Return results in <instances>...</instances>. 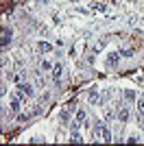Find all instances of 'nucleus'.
<instances>
[{
  "mask_svg": "<svg viewBox=\"0 0 144 146\" xmlns=\"http://www.w3.org/2000/svg\"><path fill=\"white\" fill-rule=\"evenodd\" d=\"M125 98L127 100H135V94H133L131 90H125Z\"/></svg>",
  "mask_w": 144,
  "mask_h": 146,
  "instance_id": "nucleus-14",
  "label": "nucleus"
},
{
  "mask_svg": "<svg viewBox=\"0 0 144 146\" xmlns=\"http://www.w3.org/2000/svg\"><path fill=\"white\" fill-rule=\"evenodd\" d=\"M120 55H122V57H131V55H133V50H129V48H125V50H122V52H120Z\"/></svg>",
  "mask_w": 144,
  "mask_h": 146,
  "instance_id": "nucleus-17",
  "label": "nucleus"
},
{
  "mask_svg": "<svg viewBox=\"0 0 144 146\" xmlns=\"http://www.w3.org/2000/svg\"><path fill=\"white\" fill-rule=\"evenodd\" d=\"M20 105H22V100H20L15 94H11V103H9V107H11V113H20Z\"/></svg>",
  "mask_w": 144,
  "mask_h": 146,
  "instance_id": "nucleus-2",
  "label": "nucleus"
},
{
  "mask_svg": "<svg viewBox=\"0 0 144 146\" xmlns=\"http://www.w3.org/2000/svg\"><path fill=\"white\" fill-rule=\"evenodd\" d=\"M107 7L103 5V2H94V11H105Z\"/></svg>",
  "mask_w": 144,
  "mask_h": 146,
  "instance_id": "nucleus-15",
  "label": "nucleus"
},
{
  "mask_svg": "<svg viewBox=\"0 0 144 146\" xmlns=\"http://www.w3.org/2000/svg\"><path fill=\"white\" fill-rule=\"evenodd\" d=\"M129 118H131V111L127 109V107H120L118 109V120L120 122H129Z\"/></svg>",
  "mask_w": 144,
  "mask_h": 146,
  "instance_id": "nucleus-6",
  "label": "nucleus"
},
{
  "mask_svg": "<svg viewBox=\"0 0 144 146\" xmlns=\"http://www.w3.org/2000/svg\"><path fill=\"white\" fill-rule=\"evenodd\" d=\"M61 74H63V66H61V63H55V66H53V76H55V81H59Z\"/></svg>",
  "mask_w": 144,
  "mask_h": 146,
  "instance_id": "nucleus-8",
  "label": "nucleus"
},
{
  "mask_svg": "<svg viewBox=\"0 0 144 146\" xmlns=\"http://www.w3.org/2000/svg\"><path fill=\"white\" fill-rule=\"evenodd\" d=\"M18 90H22L24 94H29V96H33V85H31V83H26V81L18 83Z\"/></svg>",
  "mask_w": 144,
  "mask_h": 146,
  "instance_id": "nucleus-7",
  "label": "nucleus"
},
{
  "mask_svg": "<svg viewBox=\"0 0 144 146\" xmlns=\"http://www.w3.org/2000/svg\"><path fill=\"white\" fill-rule=\"evenodd\" d=\"M85 118H87V113H85L83 109H79V111H77V120H74V124H72V129H79V127H81V124H83V122H85Z\"/></svg>",
  "mask_w": 144,
  "mask_h": 146,
  "instance_id": "nucleus-3",
  "label": "nucleus"
},
{
  "mask_svg": "<svg viewBox=\"0 0 144 146\" xmlns=\"http://www.w3.org/2000/svg\"><path fill=\"white\" fill-rule=\"evenodd\" d=\"M94 135L96 137H101L103 142H111V133H109V129L103 124V122H96L94 124Z\"/></svg>",
  "mask_w": 144,
  "mask_h": 146,
  "instance_id": "nucleus-1",
  "label": "nucleus"
},
{
  "mask_svg": "<svg viewBox=\"0 0 144 146\" xmlns=\"http://www.w3.org/2000/svg\"><path fill=\"white\" fill-rule=\"evenodd\" d=\"M70 142H83V137L79 135V129H72V135H70Z\"/></svg>",
  "mask_w": 144,
  "mask_h": 146,
  "instance_id": "nucleus-12",
  "label": "nucleus"
},
{
  "mask_svg": "<svg viewBox=\"0 0 144 146\" xmlns=\"http://www.w3.org/2000/svg\"><path fill=\"white\" fill-rule=\"evenodd\" d=\"M120 57H122L120 52H109V57H107V66H109V68L118 66V63H120Z\"/></svg>",
  "mask_w": 144,
  "mask_h": 146,
  "instance_id": "nucleus-4",
  "label": "nucleus"
},
{
  "mask_svg": "<svg viewBox=\"0 0 144 146\" xmlns=\"http://www.w3.org/2000/svg\"><path fill=\"white\" fill-rule=\"evenodd\" d=\"M101 100H103V96H101L96 90H92V92H90V103H92V105H101Z\"/></svg>",
  "mask_w": 144,
  "mask_h": 146,
  "instance_id": "nucleus-9",
  "label": "nucleus"
},
{
  "mask_svg": "<svg viewBox=\"0 0 144 146\" xmlns=\"http://www.w3.org/2000/svg\"><path fill=\"white\" fill-rule=\"evenodd\" d=\"M0 94H2V96H7V83H2V87H0Z\"/></svg>",
  "mask_w": 144,
  "mask_h": 146,
  "instance_id": "nucleus-19",
  "label": "nucleus"
},
{
  "mask_svg": "<svg viewBox=\"0 0 144 146\" xmlns=\"http://www.w3.org/2000/svg\"><path fill=\"white\" fill-rule=\"evenodd\" d=\"M127 142H129V144H135V142H140V137H135V135H131V137H127Z\"/></svg>",
  "mask_w": 144,
  "mask_h": 146,
  "instance_id": "nucleus-18",
  "label": "nucleus"
},
{
  "mask_svg": "<svg viewBox=\"0 0 144 146\" xmlns=\"http://www.w3.org/2000/svg\"><path fill=\"white\" fill-rule=\"evenodd\" d=\"M9 39H11V31L7 29H2V46H9Z\"/></svg>",
  "mask_w": 144,
  "mask_h": 146,
  "instance_id": "nucleus-10",
  "label": "nucleus"
},
{
  "mask_svg": "<svg viewBox=\"0 0 144 146\" xmlns=\"http://www.w3.org/2000/svg\"><path fill=\"white\" fill-rule=\"evenodd\" d=\"M39 70H42V72H50V70H53V63H50V61H46V59H44L42 63H39Z\"/></svg>",
  "mask_w": 144,
  "mask_h": 146,
  "instance_id": "nucleus-11",
  "label": "nucleus"
},
{
  "mask_svg": "<svg viewBox=\"0 0 144 146\" xmlns=\"http://www.w3.org/2000/svg\"><path fill=\"white\" fill-rule=\"evenodd\" d=\"M61 122H63V124H68V118H70V113H68V111H61Z\"/></svg>",
  "mask_w": 144,
  "mask_h": 146,
  "instance_id": "nucleus-16",
  "label": "nucleus"
},
{
  "mask_svg": "<svg viewBox=\"0 0 144 146\" xmlns=\"http://www.w3.org/2000/svg\"><path fill=\"white\" fill-rule=\"evenodd\" d=\"M138 113H140V116H144V98H140V100H138Z\"/></svg>",
  "mask_w": 144,
  "mask_h": 146,
  "instance_id": "nucleus-13",
  "label": "nucleus"
},
{
  "mask_svg": "<svg viewBox=\"0 0 144 146\" xmlns=\"http://www.w3.org/2000/svg\"><path fill=\"white\" fill-rule=\"evenodd\" d=\"M53 50V44H48V42H37V52H42V55H48Z\"/></svg>",
  "mask_w": 144,
  "mask_h": 146,
  "instance_id": "nucleus-5",
  "label": "nucleus"
}]
</instances>
